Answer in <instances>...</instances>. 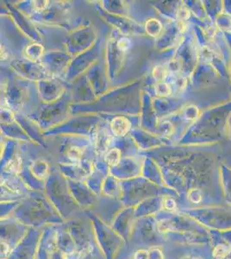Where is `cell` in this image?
<instances>
[{
    "mask_svg": "<svg viewBox=\"0 0 231 259\" xmlns=\"http://www.w3.org/2000/svg\"><path fill=\"white\" fill-rule=\"evenodd\" d=\"M131 128V123L125 117H116L113 118L111 123V133L118 137H123L129 133Z\"/></svg>",
    "mask_w": 231,
    "mask_h": 259,
    "instance_id": "cell-1",
    "label": "cell"
},
{
    "mask_svg": "<svg viewBox=\"0 0 231 259\" xmlns=\"http://www.w3.org/2000/svg\"><path fill=\"white\" fill-rule=\"evenodd\" d=\"M112 142V138L111 134L105 130H100L97 134L96 139H95V145H96V150L100 153H105L109 150V147Z\"/></svg>",
    "mask_w": 231,
    "mask_h": 259,
    "instance_id": "cell-2",
    "label": "cell"
},
{
    "mask_svg": "<svg viewBox=\"0 0 231 259\" xmlns=\"http://www.w3.org/2000/svg\"><path fill=\"white\" fill-rule=\"evenodd\" d=\"M44 49L42 45L39 44H34L27 46L24 50V56L27 59L33 62H36L43 56Z\"/></svg>",
    "mask_w": 231,
    "mask_h": 259,
    "instance_id": "cell-3",
    "label": "cell"
},
{
    "mask_svg": "<svg viewBox=\"0 0 231 259\" xmlns=\"http://www.w3.org/2000/svg\"><path fill=\"white\" fill-rule=\"evenodd\" d=\"M31 172L37 179H45L49 174V165L44 161H36L31 166Z\"/></svg>",
    "mask_w": 231,
    "mask_h": 259,
    "instance_id": "cell-4",
    "label": "cell"
},
{
    "mask_svg": "<svg viewBox=\"0 0 231 259\" xmlns=\"http://www.w3.org/2000/svg\"><path fill=\"white\" fill-rule=\"evenodd\" d=\"M145 30L150 36L157 37L161 35L162 25H161V22L157 19L150 18L147 21L146 24H145Z\"/></svg>",
    "mask_w": 231,
    "mask_h": 259,
    "instance_id": "cell-5",
    "label": "cell"
},
{
    "mask_svg": "<svg viewBox=\"0 0 231 259\" xmlns=\"http://www.w3.org/2000/svg\"><path fill=\"white\" fill-rule=\"evenodd\" d=\"M105 160H106V162H107L110 166H112V167L117 166V165L120 162V150L117 149V148L109 150L108 151L106 152V155H105Z\"/></svg>",
    "mask_w": 231,
    "mask_h": 259,
    "instance_id": "cell-6",
    "label": "cell"
},
{
    "mask_svg": "<svg viewBox=\"0 0 231 259\" xmlns=\"http://www.w3.org/2000/svg\"><path fill=\"white\" fill-rule=\"evenodd\" d=\"M22 168H23V163L18 156H15L12 158L6 165V170L12 174H18L22 170Z\"/></svg>",
    "mask_w": 231,
    "mask_h": 259,
    "instance_id": "cell-7",
    "label": "cell"
},
{
    "mask_svg": "<svg viewBox=\"0 0 231 259\" xmlns=\"http://www.w3.org/2000/svg\"><path fill=\"white\" fill-rule=\"evenodd\" d=\"M167 73H168V68L167 67H165L162 65H157L153 69L152 74L153 77L158 82H164V80L167 78Z\"/></svg>",
    "mask_w": 231,
    "mask_h": 259,
    "instance_id": "cell-8",
    "label": "cell"
},
{
    "mask_svg": "<svg viewBox=\"0 0 231 259\" xmlns=\"http://www.w3.org/2000/svg\"><path fill=\"white\" fill-rule=\"evenodd\" d=\"M155 91L160 97H167L172 94V89L167 83L158 82L155 85Z\"/></svg>",
    "mask_w": 231,
    "mask_h": 259,
    "instance_id": "cell-9",
    "label": "cell"
},
{
    "mask_svg": "<svg viewBox=\"0 0 231 259\" xmlns=\"http://www.w3.org/2000/svg\"><path fill=\"white\" fill-rule=\"evenodd\" d=\"M82 155L83 152L81 149L79 147H71L68 151V159L70 160L71 162H79V160L81 159Z\"/></svg>",
    "mask_w": 231,
    "mask_h": 259,
    "instance_id": "cell-10",
    "label": "cell"
},
{
    "mask_svg": "<svg viewBox=\"0 0 231 259\" xmlns=\"http://www.w3.org/2000/svg\"><path fill=\"white\" fill-rule=\"evenodd\" d=\"M161 206L163 207L164 209L168 212H175L177 210V203L175 200H173V198L166 197L164 198L162 200V204Z\"/></svg>",
    "mask_w": 231,
    "mask_h": 259,
    "instance_id": "cell-11",
    "label": "cell"
},
{
    "mask_svg": "<svg viewBox=\"0 0 231 259\" xmlns=\"http://www.w3.org/2000/svg\"><path fill=\"white\" fill-rule=\"evenodd\" d=\"M228 253V247L225 245H218L215 250H214V256L217 258H223L225 257Z\"/></svg>",
    "mask_w": 231,
    "mask_h": 259,
    "instance_id": "cell-12",
    "label": "cell"
},
{
    "mask_svg": "<svg viewBox=\"0 0 231 259\" xmlns=\"http://www.w3.org/2000/svg\"><path fill=\"white\" fill-rule=\"evenodd\" d=\"M117 48L118 50H120L121 51H127L131 48V41L130 40L126 37H123L120 40H118L117 41Z\"/></svg>",
    "mask_w": 231,
    "mask_h": 259,
    "instance_id": "cell-13",
    "label": "cell"
},
{
    "mask_svg": "<svg viewBox=\"0 0 231 259\" xmlns=\"http://www.w3.org/2000/svg\"><path fill=\"white\" fill-rule=\"evenodd\" d=\"M188 197H189V200L193 203H199V201L202 199V194L198 189H193V190H191L189 192Z\"/></svg>",
    "mask_w": 231,
    "mask_h": 259,
    "instance_id": "cell-14",
    "label": "cell"
},
{
    "mask_svg": "<svg viewBox=\"0 0 231 259\" xmlns=\"http://www.w3.org/2000/svg\"><path fill=\"white\" fill-rule=\"evenodd\" d=\"M163 254L160 249L157 247L150 248L149 249V259H163Z\"/></svg>",
    "mask_w": 231,
    "mask_h": 259,
    "instance_id": "cell-15",
    "label": "cell"
},
{
    "mask_svg": "<svg viewBox=\"0 0 231 259\" xmlns=\"http://www.w3.org/2000/svg\"><path fill=\"white\" fill-rule=\"evenodd\" d=\"M33 3L34 8L38 11H43L48 6V1H35Z\"/></svg>",
    "mask_w": 231,
    "mask_h": 259,
    "instance_id": "cell-16",
    "label": "cell"
},
{
    "mask_svg": "<svg viewBox=\"0 0 231 259\" xmlns=\"http://www.w3.org/2000/svg\"><path fill=\"white\" fill-rule=\"evenodd\" d=\"M178 17L181 20H186V19L189 18V12L187 9L181 8V9L178 10Z\"/></svg>",
    "mask_w": 231,
    "mask_h": 259,
    "instance_id": "cell-17",
    "label": "cell"
},
{
    "mask_svg": "<svg viewBox=\"0 0 231 259\" xmlns=\"http://www.w3.org/2000/svg\"><path fill=\"white\" fill-rule=\"evenodd\" d=\"M7 56H8V53L6 52V49H5V47H1V58L6 60Z\"/></svg>",
    "mask_w": 231,
    "mask_h": 259,
    "instance_id": "cell-18",
    "label": "cell"
},
{
    "mask_svg": "<svg viewBox=\"0 0 231 259\" xmlns=\"http://www.w3.org/2000/svg\"><path fill=\"white\" fill-rule=\"evenodd\" d=\"M193 259H199V258H193Z\"/></svg>",
    "mask_w": 231,
    "mask_h": 259,
    "instance_id": "cell-19",
    "label": "cell"
}]
</instances>
